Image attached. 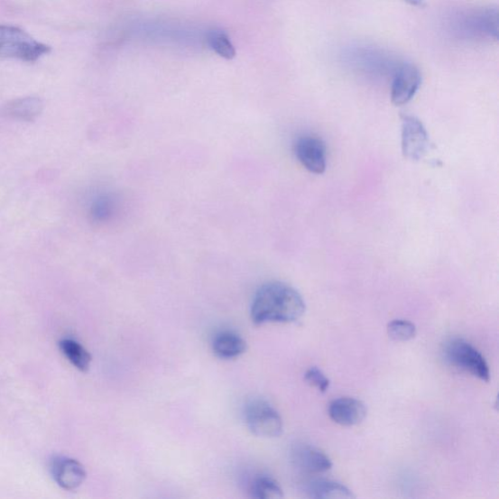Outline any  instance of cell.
Returning a JSON list of instances; mask_svg holds the SVG:
<instances>
[{"instance_id": "obj_1", "label": "cell", "mask_w": 499, "mask_h": 499, "mask_svg": "<svg viewBox=\"0 0 499 499\" xmlns=\"http://www.w3.org/2000/svg\"><path fill=\"white\" fill-rule=\"evenodd\" d=\"M306 312L304 302L299 291L283 282H269L255 293L251 319L255 325L266 323L296 322Z\"/></svg>"}, {"instance_id": "obj_2", "label": "cell", "mask_w": 499, "mask_h": 499, "mask_svg": "<svg viewBox=\"0 0 499 499\" xmlns=\"http://www.w3.org/2000/svg\"><path fill=\"white\" fill-rule=\"evenodd\" d=\"M51 51V47L32 38L25 31L0 25V58L17 59L23 62H35Z\"/></svg>"}, {"instance_id": "obj_3", "label": "cell", "mask_w": 499, "mask_h": 499, "mask_svg": "<svg viewBox=\"0 0 499 499\" xmlns=\"http://www.w3.org/2000/svg\"><path fill=\"white\" fill-rule=\"evenodd\" d=\"M445 355L449 363L457 368L464 370L479 380L488 383L491 374L488 363H486L480 351L475 348L466 339L455 338L447 345Z\"/></svg>"}, {"instance_id": "obj_4", "label": "cell", "mask_w": 499, "mask_h": 499, "mask_svg": "<svg viewBox=\"0 0 499 499\" xmlns=\"http://www.w3.org/2000/svg\"><path fill=\"white\" fill-rule=\"evenodd\" d=\"M245 420L255 436L275 438L282 434L283 421L279 412L267 402L254 400L246 407Z\"/></svg>"}, {"instance_id": "obj_5", "label": "cell", "mask_w": 499, "mask_h": 499, "mask_svg": "<svg viewBox=\"0 0 499 499\" xmlns=\"http://www.w3.org/2000/svg\"><path fill=\"white\" fill-rule=\"evenodd\" d=\"M429 133L416 116H402V152L410 161H420L430 149Z\"/></svg>"}, {"instance_id": "obj_6", "label": "cell", "mask_w": 499, "mask_h": 499, "mask_svg": "<svg viewBox=\"0 0 499 499\" xmlns=\"http://www.w3.org/2000/svg\"><path fill=\"white\" fill-rule=\"evenodd\" d=\"M295 153L301 165L310 173L321 175L327 168V150L324 142L313 136L300 138L295 145Z\"/></svg>"}, {"instance_id": "obj_7", "label": "cell", "mask_w": 499, "mask_h": 499, "mask_svg": "<svg viewBox=\"0 0 499 499\" xmlns=\"http://www.w3.org/2000/svg\"><path fill=\"white\" fill-rule=\"evenodd\" d=\"M422 78L420 69L412 64L402 65L393 79L392 101L395 106L408 104L419 91Z\"/></svg>"}, {"instance_id": "obj_8", "label": "cell", "mask_w": 499, "mask_h": 499, "mask_svg": "<svg viewBox=\"0 0 499 499\" xmlns=\"http://www.w3.org/2000/svg\"><path fill=\"white\" fill-rule=\"evenodd\" d=\"M51 471L55 482L68 491L76 490L87 479V471L76 459L58 456L51 462Z\"/></svg>"}, {"instance_id": "obj_9", "label": "cell", "mask_w": 499, "mask_h": 499, "mask_svg": "<svg viewBox=\"0 0 499 499\" xmlns=\"http://www.w3.org/2000/svg\"><path fill=\"white\" fill-rule=\"evenodd\" d=\"M291 459L297 469L306 474H322L333 467L330 457L319 448L307 444L296 446Z\"/></svg>"}, {"instance_id": "obj_10", "label": "cell", "mask_w": 499, "mask_h": 499, "mask_svg": "<svg viewBox=\"0 0 499 499\" xmlns=\"http://www.w3.org/2000/svg\"><path fill=\"white\" fill-rule=\"evenodd\" d=\"M328 416L339 425H357L366 418L367 408L358 399L349 397L338 398L334 400L330 406H328Z\"/></svg>"}, {"instance_id": "obj_11", "label": "cell", "mask_w": 499, "mask_h": 499, "mask_svg": "<svg viewBox=\"0 0 499 499\" xmlns=\"http://www.w3.org/2000/svg\"><path fill=\"white\" fill-rule=\"evenodd\" d=\"M247 350L245 339L233 332H223L215 337L213 340V351L218 358L235 359Z\"/></svg>"}, {"instance_id": "obj_12", "label": "cell", "mask_w": 499, "mask_h": 499, "mask_svg": "<svg viewBox=\"0 0 499 499\" xmlns=\"http://www.w3.org/2000/svg\"><path fill=\"white\" fill-rule=\"evenodd\" d=\"M304 492L311 498H351L353 494L347 485L332 480L316 479L304 485Z\"/></svg>"}, {"instance_id": "obj_13", "label": "cell", "mask_w": 499, "mask_h": 499, "mask_svg": "<svg viewBox=\"0 0 499 499\" xmlns=\"http://www.w3.org/2000/svg\"><path fill=\"white\" fill-rule=\"evenodd\" d=\"M59 346L63 355L78 370L81 372L88 371L92 357L90 353L79 343L74 339L65 338L60 340Z\"/></svg>"}, {"instance_id": "obj_14", "label": "cell", "mask_w": 499, "mask_h": 499, "mask_svg": "<svg viewBox=\"0 0 499 499\" xmlns=\"http://www.w3.org/2000/svg\"><path fill=\"white\" fill-rule=\"evenodd\" d=\"M207 42L215 53L226 60H233L236 56V47L225 31H210L207 36Z\"/></svg>"}, {"instance_id": "obj_15", "label": "cell", "mask_w": 499, "mask_h": 499, "mask_svg": "<svg viewBox=\"0 0 499 499\" xmlns=\"http://www.w3.org/2000/svg\"><path fill=\"white\" fill-rule=\"evenodd\" d=\"M253 496L259 499H276L284 496L282 486L270 476H260L252 485Z\"/></svg>"}, {"instance_id": "obj_16", "label": "cell", "mask_w": 499, "mask_h": 499, "mask_svg": "<svg viewBox=\"0 0 499 499\" xmlns=\"http://www.w3.org/2000/svg\"><path fill=\"white\" fill-rule=\"evenodd\" d=\"M9 107L11 115L22 119L31 120L41 114L42 104L39 99L27 98L15 101Z\"/></svg>"}, {"instance_id": "obj_17", "label": "cell", "mask_w": 499, "mask_h": 499, "mask_svg": "<svg viewBox=\"0 0 499 499\" xmlns=\"http://www.w3.org/2000/svg\"><path fill=\"white\" fill-rule=\"evenodd\" d=\"M387 331L389 337L397 342H407L416 337V325L408 320H393L388 324Z\"/></svg>"}, {"instance_id": "obj_18", "label": "cell", "mask_w": 499, "mask_h": 499, "mask_svg": "<svg viewBox=\"0 0 499 499\" xmlns=\"http://www.w3.org/2000/svg\"><path fill=\"white\" fill-rule=\"evenodd\" d=\"M304 379H306L310 384L318 388L321 393H326L328 386H330V381H328V377L318 367H312L308 370L306 374H304Z\"/></svg>"}, {"instance_id": "obj_19", "label": "cell", "mask_w": 499, "mask_h": 499, "mask_svg": "<svg viewBox=\"0 0 499 499\" xmlns=\"http://www.w3.org/2000/svg\"><path fill=\"white\" fill-rule=\"evenodd\" d=\"M409 5L417 7H424L426 0H405Z\"/></svg>"}]
</instances>
